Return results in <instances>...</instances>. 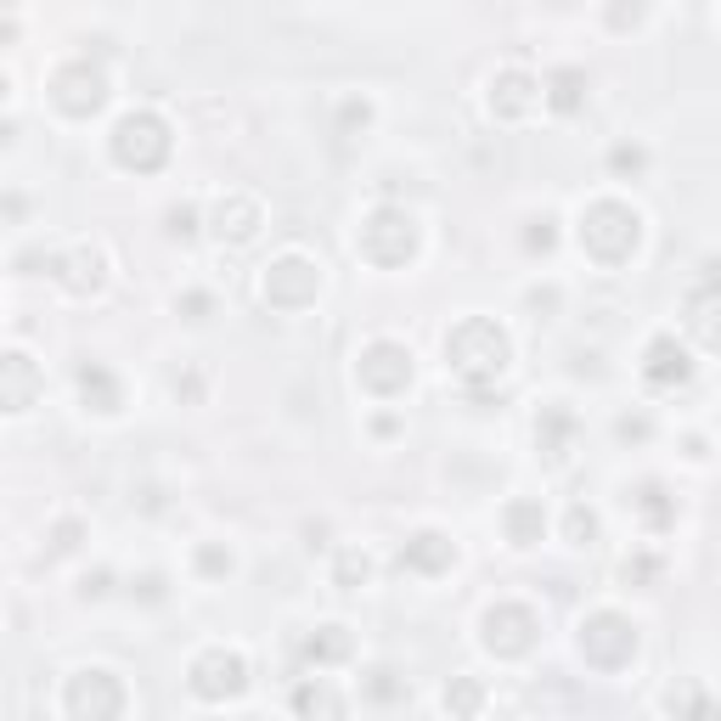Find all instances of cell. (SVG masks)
<instances>
[{"label":"cell","mask_w":721,"mask_h":721,"mask_svg":"<svg viewBox=\"0 0 721 721\" xmlns=\"http://www.w3.org/2000/svg\"><path fill=\"white\" fill-rule=\"evenodd\" d=\"M445 355H451V373H457L468 389H480V384H491L502 367H507V338H502V327L496 322H463L457 333L445 338Z\"/></svg>","instance_id":"cell-1"},{"label":"cell","mask_w":721,"mask_h":721,"mask_svg":"<svg viewBox=\"0 0 721 721\" xmlns=\"http://www.w3.org/2000/svg\"><path fill=\"white\" fill-rule=\"evenodd\" d=\"M638 237H643V226H638V215H631L625 204H592L586 220H581V248H586L592 259H603V265L631 259Z\"/></svg>","instance_id":"cell-2"},{"label":"cell","mask_w":721,"mask_h":721,"mask_svg":"<svg viewBox=\"0 0 721 721\" xmlns=\"http://www.w3.org/2000/svg\"><path fill=\"white\" fill-rule=\"evenodd\" d=\"M581 654H586V665H597V671H620L631 654H638V631H631L620 614H592V620L581 625Z\"/></svg>","instance_id":"cell-3"},{"label":"cell","mask_w":721,"mask_h":721,"mask_svg":"<svg viewBox=\"0 0 721 721\" xmlns=\"http://www.w3.org/2000/svg\"><path fill=\"white\" fill-rule=\"evenodd\" d=\"M169 152V130L152 119V113H130L119 130H113V158L130 164V169H158Z\"/></svg>","instance_id":"cell-4"},{"label":"cell","mask_w":721,"mask_h":721,"mask_svg":"<svg viewBox=\"0 0 721 721\" xmlns=\"http://www.w3.org/2000/svg\"><path fill=\"white\" fill-rule=\"evenodd\" d=\"M412 220L401 215V209H378L373 220H367V231H360V254H367L373 265H401L406 254H412Z\"/></svg>","instance_id":"cell-5"},{"label":"cell","mask_w":721,"mask_h":721,"mask_svg":"<svg viewBox=\"0 0 721 721\" xmlns=\"http://www.w3.org/2000/svg\"><path fill=\"white\" fill-rule=\"evenodd\" d=\"M51 97H57L62 113H90V108H102L108 79L90 68V62H73V68H62V73L51 79Z\"/></svg>","instance_id":"cell-6"},{"label":"cell","mask_w":721,"mask_h":721,"mask_svg":"<svg viewBox=\"0 0 721 721\" xmlns=\"http://www.w3.org/2000/svg\"><path fill=\"white\" fill-rule=\"evenodd\" d=\"M68 710L73 715H119L125 710V693H119V682L108 676V671H79L73 682H68Z\"/></svg>","instance_id":"cell-7"},{"label":"cell","mask_w":721,"mask_h":721,"mask_svg":"<svg viewBox=\"0 0 721 721\" xmlns=\"http://www.w3.org/2000/svg\"><path fill=\"white\" fill-rule=\"evenodd\" d=\"M485 643H491L496 654H524V649L535 643V614L518 609V603L491 609V614H485Z\"/></svg>","instance_id":"cell-8"},{"label":"cell","mask_w":721,"mask_h":721,"mask_svg":"<svg viewBox=\"0 0 721 721\" xmlns=\"http://www.w3.org/2000/svg\"><path fill=\"white\" fill-rule=\"evenodd\" d=\"M316 288H322V270L316 265H305V259H283L277 270L265 277V299L270 305H305V299H316Z\"/></svg>","instance_id":"cell-9"},{"label":"cell","mask_w":721,"mask_h":721,"mask_svg":"<svg viewBox=\"0 0 721 721\" xmlns=\"http://www.w3.org/2000/svg\"><path fill=\"white\" fill-rule=\"evenodd\" d=\"M360 384L378 389V395L406 389V384H412V355H406V349H395V344H373V349H367V360H360Z\"/></svg>","instance_id":"cell-10"},{"label":"cell","mask_w":721,"mask_h":721,"mask_svg":"<svg viewBox=\"0 0 721 721\" xmlns=\"http://www.w3.org/2000/svg\"><path fill=\"white\" fill-rule=\"evenodd\" d=\"M192 688L204 693V699H231L237 688H243V660L237 654H204L198 665H192Z\"/></svg>","instance_id":"cell-11"},{"label":"cell","mask_w":721,"mask_h":721,"mask_svg":"<svg viewBox=\"0 0 721 721\" xmlns=\"http://www.w3.org/2000/svg\"><path fill=\"white\" fill-rule=\"evenodd\" d=\"M643 373H649V384L671 389V384H688L693 367H688V349H682L676 338H654V344H649V367H643Z\"/></svg>","instance_id":"cell-12"},{"label":"cell","mask_w":721,"mask_h":721,"mask_svg":"<svg viewBox=\"0 0 721 721\" xmlns=\"http://www.w3.org/2000/svg\"><path fill=\"white\" fill-rule=\"evenodd\" d=\"M688 327H693L710 349H721V283L693 288V299H688Z\"/></svg>","instance_id":"cell-13"},{"label":"cell","mask_w":721,"mask_h":721,"mask_svg":"<svg viewBox=\"0 0 721 721\" xmlns=\"http://www.w3.org/2000/svg\"><path fill=\"white\" fill-rule=\"evenodd\" d=\"M451 564V541L445 535H417V541H406V553H401V570H417V575H434V570H445Z\"/></svg>","instance_id":"cell-14"},{"label":"cell","mask_w":721,"mask_h":721,"mask_svg":"<svg viewBox=\"0 0 721 721\" xmlns=\"http://www.w3.org/2000/svg\"><path fill=\"white\" fill-rule=\"evenodd\" d=\"M570 434H575V423H570L564 412H547V423H535V439H541V451H547L553 463L570 451Z\"/></svg>","instance_id":"cell-15"},{"label":"cell","mask_w":721,"mask_h":721,"mask_svg":"<svg viewBox=\"0 0 721 721\" xmlns=\"http://www.w3.org/2000/svg\"><path fill=\"white\" fill-rule=\"evenodd\" d=\"M305 654H310L316 665H333V660H344V654H349V638H344L338 625H322V638H310V643H305Z\"/></svg>","instance_id":"cell-16"},{"label":"cell","mask_w":721,"mask_h":721,"mask_svg":"<svg viewBox=\"0 0 721 721\" xmlns=\"http://www.w3.org/2000/svg\"><path fill=\"white\" fill-rule=\"evenodd\" d=\"M29 389H34V378H29V360H23V355H12V360H7V406H12V412H23V406H29Z\"/></svg>","instance_id":"cell-17"},{"label":"cell","mask_w":721,"mask_h":721,"mask_svg":"<svg viewBox=\"0 0 721 721\" xmlns=\"http://www.w3.org/2000/svg\"><path fill=\"white\" fill-rule=\"evenodd\" d=\"M79 384H85V395H97V412H113V406H119V389H113V378H108L102 367H85Z\"/></svg>","instance_id":"cell-18"},{"label":"cell","mask_w":721,"mask_h":721,"mask_svg":"<svg viewBox=\"0 0 721 721\" xmlns=\"http://www.w3.org/2000/svg\"><path fill=\"white\" fill-rule=\"evenodd\" d=\"M507 530H513V541H518V547H530V541L541 535V507H530V502H518V507L507 513Z\"/></svg>","instance_id":"cell-19"},{"label":"cell","mask_w":721,"mask_h":721,"mask_svg":"<svg viewBox=\"0 0 721 721\" xmlns=\"http://www.w3.org/2000/svg\"><path fill=\"white\" fill-rule=\"evenodd\" d=\"M502 90H507V97H502V113H524V108H530V97H524L530 79H524V73H507V79H502Z\"/></svg>","instance_id":"cell-20"},{"label":"cell","mask_w":721,"mask_h":721,"mask_svg":"<svg viewBox=\"0 0 721 721\" xmlns=\"http://www.w3.org/2000/svg\"><path fill=\"white\" fill-rule=\"evenodd\" d=\"M581 102V73H559L553 79V108H575Z\"/></svg>","instance_id":"cell-21"},{"label":"cell","mask_w":721,"mask_h":721,"mask_svg":"<svg viewBox=\"0 0 721 721\" xmlns=\"http://www.w3.org/2000/svg\"><path fill=\"white\" fill-rule=\"evenodd\" d=\"M355 581H367V553H344L338 559V586H355Z\"/></svg>","instance_id":"cell-22"},{"label":"cell","mask_w":721,"mask_h":721,"mask_svg":"<svg viewBox=\"0 0 721 721\" xmlns=\"http://www.w3.org/2000/svg\"><path fill=\"white\" fill-rule=\"evenodd\" d=\"M294 704H299V710H344V704H338L333 693H322V688H299Z\"/></svg>","instance_id":"cell-23"},{"label":"cell","mask_w":721,"mask_h":721,"mask_svg":"<svg viewBox=\"0 0 721 721\" xmlns=\"http://www.w3.org/2000/svg\"><path fill=\"white\" fill-rule=\"evenodd\" d=\"M592 530H597V524H592V513H581V507H575V513H570V535H575V541H592Z\"/></svg>","instance_id":"cell-24"}]
</instances>
